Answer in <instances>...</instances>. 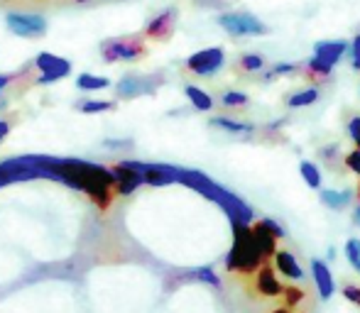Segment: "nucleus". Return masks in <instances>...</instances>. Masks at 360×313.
Wrapping results in <instances>:
<instances>
[{
    "instance_id": "f257e3e1",
    "label": "nucleus",
    "mask_w": 360,
    "mask_h": 313,
    "mask_svg": "<svg viewBox=\"0 0 360 313\" xmlns=\"http://www.w3.org/2000/svg\"><path fill=\"white\" fill-rule=\"evenodd\" d=\"M39 166L44 171V179H57L67 184L69 189L84 191L101 211H108L110 204L118 196V184L110 169L101 164H91V161L81 159H49V156H39Z\"/></svg>"
},
{
    "instance_id": "f03ea898",
    "label": "nucleus",
    "mask_w": 360,
    "mask_h": 313,
    "mask_svg": "<svg viewBox=\"0 0 360 313\" xmlns=\"http://www.w3.org/2000/svg\"><path fill=\"white\" fill-rule=\"evenodd\" d=\"M233 225V245L226 257V269L238 272V274L252 277L262 265H267L265 257L255 247L252 240V230L245 223H231Z\"/></svg>"
},
{
    "instance_id": "7ed1b4c3",
    "label": "nucleus",
    "mask_w": 360,
    "mask_h": 313,
    "mask_svg": "<svg viewBox=\"0 0 360 313\" xmlns=\"http://www.w3.org/2000/svg\"><path fill=\"white\" fill-rule=\"evenodd\" d=\"M145 34H133V37H120V39H108L101 44V57L103 62H135V59L145 57Z\"/></svg>"
},
{
    "instance_id": "20e7f679",
    "label": "nucleus",
    "mask_w": 360,
    "mask_h": 313,
    "mask_svg": "<svg viewBox=\"0 0 360 313\" xmlns=\"http://www.w3.org/2000/svg\"><path fill=\"white\" fill-rule=\"evenodd\" d=\"M218 25L231 37H260V34H267V27L252 13H226L218 18Z\"/></svg>"
},
{
    "instance_id": "39448f33",
    "label": "nucleus",
    "mask_w": 360,
    "mask_h": 313,
    "mask_svg": "<svg viewBox=\"0 0 360 313\" xmlns=\"http://www.w3.org/2000/svg\"><path fill=\"white\" fill-rule=\"evenodd\" d=\"M8 22V29L15 32L18 37L25 39H34V37H42L47 32V20L42 15H32V13H10L5 18Z\"/></svg>"
},
{
    "instance_id": "423d86ee",
    "label": "nucleus",
    "mask_w": 360,
    "mask_h": 313,
    "mask_svg": "<svg viewBox=\"0 0 360 313\" xmlns=\"http://www.w3.org/2000/svg\"><path fill=\"white\" fill-rule=\"evenodd\" d=\"M223 64H226V52L221 47L201 49V52H194L186 59V69L196 76H214Z\"/></svg>"
},
{
    "instance_id": "0eeeda50",
    "label": "nucleus",
    "mask_w": 360,
    "mask_h": 313,
    "mask_svg": "<svg viewBox=\"0 0 360 313\" xmlns=\"http://www.w3.org/2000/svg\"><path fill=\"white\" fill-rule=\"evenodd\" d=\"M115 176V184H118V196H130L145 184L143 171H140V161H118V164L110 166Z\"/></svg>"
},
{
    "instance_id": "6e6552de",
    "label": "nucleus",
    "mask_w": 360,
    "mask_h": 313,
    "mask_svg": "<svg viewBox=\"0 0 360 313\" xmlns=\"http://www.w3.org/2000/svg\"><path fill=\"white\" fill-rule=\"evenodd\" d=\"M34 67H37V72H39V79H37L39 84H52V81L69 76V72H72V64H69L67 59L54 57V54H49V52L37 54Z\"/></svg>"
},
{
    "instance_id": "1a4fd4ad",
    "label": "nucleus",
    "mask_w": 360,
    "mask_h": 313,
    "mask_svg": "<svg viewBox=\"0 0 360 313\" xmlns=\"http://www.w3.org/2000/svg\"><path fill=\"white\" fill-rule=\"evenodd\" d=\"M176 27V10L174 8H165L160 15L147 22L145 27V39H155V42H167V39L174 34Z\"/></svg>"
},
{
    "instance_id": "9d476101",
    "label": "nucleus",
    "mask_w": 360,
    "mask_h": 313,
    "mask_svg": "<svg viewBox=\"0 0 360 313\" xmlns=\"http://www.w3.org/2000/svg\"><path fill=\"white\" fill-rule=\"evenodd\" d=\"M252 284H255L257 294H262L265 299H277V296L285 294V284L277 279V269H272L270 265H262L252 274Z\"/></svg>"
},
{
    "instance_id": "9b49d317",
    "label": "nucleus",
    "mask_w": 360,
    "mask_h": 313,
    "mask_svg": "<svg viewBox=\"0 0 360 313\" xmlns=\"http://www.w3.org/2000/svg\"><path fill=\"white\" fill-rule=\"evenodd\" d=\"M140 171H143V179L147 186H169L179 181V169H172V166L140 164Z\"/></svg>"
},
{
    "instance_id": "f8f14e48",
    "label": "nucleus",
    "mask_w": 360,
    "mask_h": 313,
    "mask_svg": "<svg viewBox=\"0 0 360 313\" xmlns=\"http://www.w3.org/2000/svg\"><path fill=\"white\" fill-rule=\"evenodd\" d=\"M311 274H314V284L319 289V296L323 301H328L333 296V291H336V281H333L328 265L323 260H311Z\"/></svg>"
},
{
    "instance_id": "ddd939ff",
    "label": "nucleus",
    "mask_w": 360,
    "mask_h": 313,
    "mask_svg": "<svg viewBox=\"0 0 360 313\" xmlns=\"http://www.w3.org/2000/svg\"><path fill=\"white\" fill-rule=\"evenodd\" d=\"M115 93H118L120 98H138V95H145V93H155V84L143 76H125L115 84Z\"/></svg>"
},
{
    "instance_id": "4468645a",
    "label": "nucleus",
    "mask_w": 360,
    "mask_h": 313,
    "mask_svg": "<svg viewBox=\"0 0 360 313\" xmlns=\"http://www.w3.org/2000/svg\"><path fill=\"white\" fill-rule=\"evenodd\" d=\"M252 230V240H255V247L260 250V255L267 260H272V257L277 255V237L270 233V230L262 225V220H257V223L250 225Z\"/></svg>"
},
{
    "instance_id": "2eb2a0df",
    "label": "nucleus",
    "mask_w": 360,
    "mask_h": 313,
    "mask_svg": "<svg viewBox=\"0 0 360 313\" xmlns=\"http://www.w3.org/2000/svg\"><path fill=\"white\" fill-rule=\"evenodd\" d=\"M346 52H348V44L343 42V39H333V42H319L316 49H314V57L331 64V67H336V64L346 57Z\"/></svg>"
},
{
    "instance_id": "dca6fc26",
    "label": "nucleus",
    "mask_w": 360,
    "mask_h": 313,
    "mask_svg": "<svg viewBox=\"0 0 360 313\" xmlns=\"http://www.w3.org/2000/svg\"><path fill=\"white\" fill-rule=\"evenodd\" d=\"M272 262H275V269L280 272L282 277H287V279H302L304 277V269L302 265L297 262V257L292 255V252L287 250H277V255L272 257Z\"/></svg>"
},
{
    "instance_id": "f3484780",
    "label": "nucleus",
    "mask_w": 360,
    "mask_h": 313,
    "mask_svg": "<svg viewBox=\"0 0 360 313\" xmlns=\"http://www.w3.org/2000/svg\"><path fill=\"white\" fill-rule=\"evenodd\" d=\"M331 72H333L331 64H326V62H321V59L311 57L307 64H304L299 74H304L307 81H314V84H323V81L331 79Z\"/></svg>"
},
{
    "instance_id": "a211bd4d",
    "label": "nucleus",
    "mask_w": 360,
    "mask_h": 313,
    "mask_svg": "<svg viewBox=\"0 0 360 313\" xmlns=\"http://www.w3.org/2000/svg\"><path fill=\"white\" fill-rule=\"evenodd\" d=\"M356 199L351 189H343V191H333V189H323L321 191V201L323 206H328L331 211H343L348 208V204Z\"/></svg>"
},
{
    "instance_id": "6ab92c4d",
    "label": "nucleus",
    "mask_w": 360,
    "mask_h": 313,
    "mask_svg": "<svg viewBox=\"0 0 360 313\" xmlns=\"http://www.w3.org/2000/svg\"><path fill=\"white\" fill-rule=\"evenodd\" d=\"M211 125H214V128L226 130V133H231V135H250V133H255V125L243 123V120H236V118H228V115L211 118Z\"/></svg>"
},
{
    "instance_id": "aec40b11",
    "label": "nucleus",
    "mask_w": 360,
    "mask_h": 313,
    "mask_svg": "<svg viewBox=\"0 0 360 313\" xmlns=\"http://www.w3.org/2000/svg\"><path fill=\"white\" fill-rule=\"evenodd\" d=\"M186 98L191 100V105H194L196 110H201V113H209L211 108H214V98H211L206 91H201L199 86H186Z\"/></svg>"
},
{
    "instance_id": "412c9836",
    "label": "nucleus",
    "mask_w": 360,
    "mask_h": 313,
    "mask_svg": "<svg viewBox=\"0 0 360 313\" xmlns=\"http://www.w3.org/2000/svg\"><path fill=\"white\" fill-rule=\"evenodd\" d=\"M319 100V91L316 88H304V91H297L287 98V105L289 108H307V105H314Z\"/></svg>"
},
{
    "instance_id": "4be33fe9",
    "label": "nucleus",
    "mask_w": 360,
    "mask_h": 313,
    "mask_svg": "<svg viewBox=\"0 0 360 313\" xmlns=\"http://www.w3.org/2000/svg\"><path fill=\"white\" fill-rule=\"evenodd\" d=\"M265 69V57L262 54H243L238 59V72L243 74H257Z\"/></svg>"
},
{
    "instance_id": "5701e85b",
    "label": "nucleus",
    "mask_w": 360,
    "mask_h": 313,
    "mask_svg": "<svg viewBox=\"0 0 360 313\" xmlns=\"http://www.w3.org/2000/svg\"><path fill=\"white\" fill-rule=\"evenodd\" d=\"M299 171H302L309 189H314V191L321 189V169H319L314 161H302V164H299Z\"/></svg>"
},
{
    "instance_id": "b1692460",
    "label": "nucleus",
    "mask_w": 360,
    "mask_h": 313,
    "mask_svg": "<svg viewBox=\"0 0 360 313\" xmlns=\"http://www.w3.org/2000/svg\"><path fill=\"white\" fill-rule=\"evenodd\" d=\"M76 86H79V91H103L110 86V79L94 76V74H81V76L76 79Z\"/></svg>"
},
{
    "instance_id": "393cba45",
    "label": "nucleus",
    "mask_w": 360,
    "mask_h": 313,
    "mask_svg": "<svg viewBox=\"0 0 360 313\" xmlns=\"http://www.w3.org/2000/svg\"><path fill=\"white\" fill-rule=\"evenodd\" d=\"M248 103H250V98L240 91H228L221 95V105H226V108H245Z\"/></svg>"
},
{
    "instance_id": "a878e982",
    "label": "nucleus",
    "mask_w": 360,
    "mask_h": 313,
    "mask_svg": "<svg viewBox=\"0 0 360 313\" xmlns=\"http://www.w3.org/2000/svg\"><path fill=\"white\" fill-rule=\"evenodd\" d=\"M304 296H307V291L299 289V286H285V294H282V299H285V309H297L299 304L304 301Z\"/></svg>"
},
{
    "instance_id": "bb28decb",
    "label": "nucleus",
    "mask_w": 360,
    "mask_h": 313,
    "mask_svg": "<svg viewBox=\"0 0 360 313\" xmlns=\"http://www.w3.org/2000/svg\"><path fill=\"white\" fill-rule=\"evenodd\" d=\"M346 257L353 269L360 274V237H351V240L346 242Z\"/></svg>"
},
{
    "instance_id": "cd10ccee",
    "label": "nucleus",
    "mask_w": 360,
    "mask_h": 313,
    "mask_svg": "<svg viewBox=\"0 0 360 313\" xmlns=\"http://www.w3.org/2000/svg\"><path fill=\"white\" fill-rule=\"evenodd\" d=\"M115 105L110 100H84L79 103V110L81 113H105V110H113Z\"/></svg>"
},
{
    "instance_id": "c85d7f7f",
    "label": "nucleus",
    "mask_w": 360,
    "mask_h": 313,
    "mask_svg": "<svg viewBox=\"0 0 360 313\" xmlns=\"http://www.w3.org/2000/svg\"><path fill=\"white\" fill-rule=\"evenodd\" d=\"M302 72V64H275L270 72L265 74V81H272L277 76H285V74H299Z\"/></svg>"
},
{
    "instance_id": "c756f323",
    "label": "nucleus",
    "mask_w": 360,
    "mask_h": 313,
    "mask_svg": "<svg viewBox=\"0 0 360 313\" xmlns=\"http://www.w3.org/2000/svg\"><path fill=\"white\" fill-rule=\"evenodd\" d=\"M319 154H321V161H323V164L328 166V169H333V171H336L338 166H341V164H336L338 145H326V147H323V149H321V152H319Z\"/></svg>"
},
{
    "instance_id": "7c9ffc66",
    "label": "nucleus",
    "mask_w": 360,
    "mask_h": 313,
    "mask_svg": "<svg viewBox=\"0 0 360 313\" xmlns=\"http://www.w3.org/2000/svg\"><path fill=\"white\" fill-rule=\"evenodd\" d=\"M194 277H196V279H201V281H206V284L216 286V289H221V279H218L216 272L211 269V267H201V269H196Z\"/></svg>"
},
{
    "instance_id": "2f4dec72",
    "label": "nucleus",
    "mask_w": 360,
    "mask_h": 313,
    "mask_svg": "<svg viewBox=\"0 0 360 313\" xmlns=\"http://www.w3.org/2000/svg\"><path fill=\"white\" fill-rule=\"evenodd\" d=\"M343 164H346V169H351L360 179V149H353L351 154L343 156Z\"/></svg>"
},
{
    "instance_id": "473e14b6",
    "label": "nucleus",
    "mask_w": 360,
    "mask_h": 313,
    "mask_svg": "<svg viewBox=\"0 0 360 313\" xmlns=\"http://www.w3.org/2000/svg\"><path fill=\"white\" fill-rule=\"evenodd\" d=\"M348 138L353 140L356 149H360V115L351 118V123H348Z\"/></svg>"
},
{
    "instance_id": "72a5a7b5",
    "label": "nucleus",
    "mask_w": 360,
    "mask_h": 313,
    "mask_svg": "<svg viewBox=\"0 0 360 313\" xmlns=\"http://www.w3.org/2000/svg\"><path fill=\"white\" fill-rule=\"evenodd\" d=\"M260 220H262V225H265V228L277 237V240H282V237H285V228H282L280 223H275L272 218H260Z\"/></svg>"
},
{
    "instance_id": "f704fd0d",
    "label": "nucleus",
    "mask_w": 360,
    "mask_h": 313,
    "mask_svg": "<svg viewBox=\"0 0 360 313\" xmlns=\"http://www.w3.org/2000/svg\"><path fill=\"white\" fill-rule=\"evenodd\" d=\"M343 296H346L348 301H351V304H358L360 306V289L356 284H346L343 286Z\"/></svg>"
},
{
    "instance_id": "c9c22d12",
    "label": "nucleus",
    "mask_w": 360,
    "mask_h": 313,
    "mask_svg": "<svg viewBox=\"0 0 360 313\" xmlns=\"http://www.w3.org/2000/svg\"><path fill=\"white\" fill-rule=\"evenodd\" d=\"M8 133H10V123L8 120H0V142L8 138Z\"/></svg>"
},
{
    "instance_id": "e433bc0d",
    "label": "nucleus",
    "mask_w": 360,
    "mask_h": 313,
    "mask_svg": "<svg viewBox=\"0 0 360 313\" xmlns=\"http://www.w3.org/2000/svg\"><path fill=\"white\" fill-rule=\"evenodd\" d=\"M13 74H0V91H3L5 88V86H10V84H13Z\"/></svg>"
},
{
    "instance_id": "4c0bfd02",
    "label": "nucleus",
    "mask_w": 360,
    "mask_h": 313,
    "mask_svg": "<svg viewBox=\"0 0 360 313\" xmlns=\"http://www.w3.org/2000/svg\"><path fill=\"white\" fill-rule=\"evenodd\" d=\"M351 67L356 69V72H360V52H353V62H351Z\"/></svg>"
},
{
    "instance_id": "58836bf2",
    "label": "nucleus",
    "mask_w": 360,
    "mask_h": 313,
    "mask_svg": "<svg viewBox=\"0 0 360 313\" xmlns=\"http://www.w3.org/2000/svg\"><path fill=\"white\" fill-rule=\"evenodd\" d=\"M353 52H360V34L356 39H353Z\"/></svg>"
},
{
    "instance_id": "ea45409f",
    "label": "nucleus",
    "mask_w": 360,
    "mask_h": 313,
    "mask_svg": "<svg viewBox=\"0 0 360 313\" xmlns=\"http://www.w3.org/2000/svg\"><path fill=\"white\" fill-rule=\"evenodd\" d=\"M353 220H356V225H360V204L356 206V215H353Z\"/></svg>"
},
{
    "instance_id": "a19ab883",
    "label": "nucleus",
    "mask_w": 360,
    "mask_h": 313,
    "mask_svg": "<svg viewBox=\"0 0 360 313\" xmlns=\"http://www.w3.org/2000/svg\"><path fill=\"white\" fill-rule=\"evenodd\" d=\"M272 313H289V309H285V306H282V309H275Z\"/></svg>"
},
{
    "instance_id": "79ce46f5",
    "label": "nucleus",
    "mask_w": 360,
    "mask_h": 313,
    "mask_svg": "<svg viewBox=\"0 0 360 313\" xmlns=\"http://www.w3.org/2000/svg\"><path fill=\"white\" fill-rule=\"evenodd\" d=\"M356 199H358V204H360V184H358V194H356Z\"/></svg>"
},
{
    "instance_id": "37998d69",
    "label": "nucleus",
    "mask_w": 360,
    "mask_h": 313,
    "mask_svg": "<svg viewBox=\"0 0 360 313\" xmlns=\"http://www.w3.org/2000/svg\"><path fill=\"white\" fill-rule=\"evenodd\" d=\"M79 3H86V0H79Z\"/></svg>"
}]
</instances>
